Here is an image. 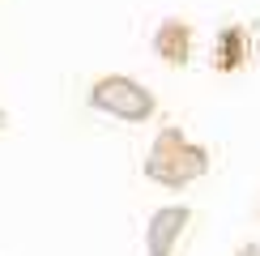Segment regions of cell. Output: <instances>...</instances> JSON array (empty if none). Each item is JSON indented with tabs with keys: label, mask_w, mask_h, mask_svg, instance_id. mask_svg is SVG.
Returning <instances> with one entry per match:
<instances>
[{
	"label": "cell",
	"mask_w": 260,
	"mask_h": 256,
	"mask_svg": "<svg viewBox=\"0 0 260 256\" xmlns=\"http://www.w3.org/2000/svg\"><path fill=\"white\" fill-rule=\"evenodd\" d=\"M239 256H260V248H256V243H247V248H239Z\"/></svg>",
	"instance_id": "8992f818"
},
{
	"label": "cell",
	"mask_w": 260,
	"mask_h": 256,
	"mask_svg": "<svg viewBox=\"0 0 260 256\" xmlns=\"http://www.w3.org/2000/svg\"><path fill=\"white\" fill-rule=\"evenodd\" d=\"M247 47H252V43H247L243 26L218 30V43H213V69H218V73H235L247 60Z\"/></svg>",
	"instance_id": "5b68a950"
},
{
	"label": "cell",
	"mask_w": 260,
	"mask_h": 256,
	"mask_svg": "<svg viewBox=\"0 0 260 256\" xmlns=\"http://www.w3.org/2000/svg\"><path fill=\"white\" fill-rule=\"evenodd\" d=\"M154 51L167 64H188L192 60V26L179 21V17L162 21V26L154 30Z\"/></svg>",
	"instance_id": "277c9868"
},
{
	"label": "cell",
	"mask_w": 260,
	"mask_h": 256,
	"mask_svg": "<svg viewBox=\"0 0 260 256\" xmlns=\"http://www.w3.org/2000/svg\"><path fill=\"white\" fill-rule=\"evenodd\" d=\"M209 171V154L188 141L179 128H162L149 145V158H145V175L162 188H188L192 179H201Z\"/></svg>",
	"instance_id": "6da1fadb"
},
{
	"label": "cell",
	"mask_w": 260,
	"mask_h": 256,
	"mask_svg": "<svg viewBox=\"0 0 260 256\" xmlns=\"http://www.w3.org/2000/svg\"><path fill=\"white\" fill-rule=\"evenodd\" d=\"M90 107L111 115V120H124V124H145L158 111V99L141 81L124 77V73H107V77L90 85Z\"/></svg>",
	"instance_id": "7a4b0ae2"
},
{
	"label": "cell",
	"mask_w": 260,
	"mask_h": 256,
	"mask_svg": "<svg viewBox=\"0 0 260 256\" xmlns=\"http://www.w3.org/2000/svg\"><path fill=\"white\" fill-rule=\"evenodd\" d=\"M0 124H5V115H0Z\"/></svg>",
	"instance_id": "ba28073f"
},
{
	"label": "cell",
	"mask_w": 260,
	"mask_h": 256,
	"mask_svg": "<svg viewBox=\"0 0 260 256\" xmlns=\"http://www.w3.org/2000/svg\"><path fill=\"white\" fill-rule=\"evenodd\" d=\"M188 222H192V209H188V205H167V209H158L154 218H149V231H145L149 256H171V252H175V243H179V235L188 231Z\"/></svg>",
	"instance_id": "3957f363"
},
{
	"label": "cell",
	"mask_w": 260,
	"mask_h": 256,
	"mask_svg": "<svg viewBox=\"0 0 260 256\" xmlns=\"http://www.w3.org/2000/svg\"><path fill=\"white\" fill-rule=\"evenodd\" d=\"M252 47H256V60H260V35H256V43H252Z\"/></svg>",
	"instance_id": "52a82bcc"
}]
</instances>
